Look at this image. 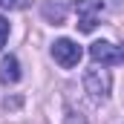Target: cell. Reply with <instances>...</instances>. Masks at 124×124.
<instances>
[{
    "instance_id": "cell-1",
    "label": "cell",
    "mask_w": 124,
    "mask_h": 124,
    "mask_svg": "<svg viewBox=\"0 0 124 124\" xmlns=\"http://www.w3.org/2000/svg\"><path fill=\"white\" fill-rule=\"evenodd\" d=\"M110 87H113V78H110V72L104 69V66H90L87 72H84V90L90 93L93 101H107V95H110Z\"/></svg>"
},
{
    "instance_id": "cell-8",
    "label": "cell",
    "mask_w": 124,
    "mask_h": 124,
    "mask_svg": "<svg viewBox=\"0 0 124 124\" xmlns=\"http://www.w3.org/2000/svg\"><path fill=\"white\" fill-rule=\"evenodd\" d=\"M6 38H9V20L0 15V49L6 46Z\"/></svg>"
},
{
    "instance_id": "cell-9",
    "label": "cell",
    "mask_w": 124,
    "mask_h": 124,
    "mask_svg": "<svg viewBox=\"0 0 124 124\" xmlns=\"http://www.w3.org/2000/svg\"><path fill=\"white\" fill-rule=\"evenodd\" d=\"M121 61H124V49H121Z\"/></svg>"
},
{
    "instance_id": "cell-5",
    "label": "cell",
    "mask_w": 124,
    "mask_h": 124,
    "mask_svg": "<svg viewBox=\"0 0 124 124\" xmlns=\"http://www.w3.org/2000/svg\"><path fill=\"white\" fill-rule=\"evenodd\" d=\"M107 6H110V0H78L75 12H78V17H98Z\"/></svg>"
},
{
    "instance_id": "cell-7",
    "label": "cell",
    "mask_w": 124,
    "mask_h": 124,
    "mask_svg": "<svg viewBox=\"0 0 124 124\" xmlns=\"http://www.w3.org/2000/svg\"><path fill=\"white\" fill-rule=\"evenodd\" d=\"M26 6H29V0H0V9H9V12H20Z\"/></svg>"
},
{
    "instance_id": "cell-2",
    "label": "cell",
    "mask_w": 124,
    "mask_h": 124,
    "mask_svg": "<svg viewBox=\"0 0 124 124\" xmlns=\"http://www.w3.org/2000/svg\"><path fill=\"white\" fill-rule=\"evenodd\" d=\"M52 58L61 63L63 69H72V66H78V61H81V46L75 40H69V38H61V40L52 43Z\"/></svg>"
},
{
    "instance_id": "cell-4",
    "label": "cell",
    "mask_w": 124,
    "mask_h": 124,
    "mask_svg": "<svg viewBox=\"0 0 124 124\" xmlns=\"http://www.w3.org/2000/svg\"><path fill=\"white\" fill-rule=\"evenodd\" d=\"M20 81V63L15 55H6L0 63V84H17Z\"/></svg>"
},
{
    "instance_id": "cell-6",
    "label": "cell",
    "mask_w": 124,
    "mask_h": 124,
    "mask_svg": "<svg viewBox=\"0 0 124 124\" xmlns=\"http://www.w3.org/2000/svg\"><path fill=\"white\" fill-rule=\"evenodd\" d=\"M43 15H46L49 20H55V26L63 23V9L61 6H49V3H46V6H43Z\"/></svg>"
},
{
    "instance_id": "cell-3",
    "label": "cell",
    "mask_w": 124,
    "mask_h": 124,
    "mask_svg": "<svg viewBox=\"0 0 124 124\" xmlns=\"http://www.w3.org/2000/svg\"><path fill=\"white\" fill-rule=\"evenodd\" d=\"M90 58H93L95 63H101V66H110V63L121 61V52H118L110 40H95L93 46H90Z\"/></svg>"
}]
</instances>
